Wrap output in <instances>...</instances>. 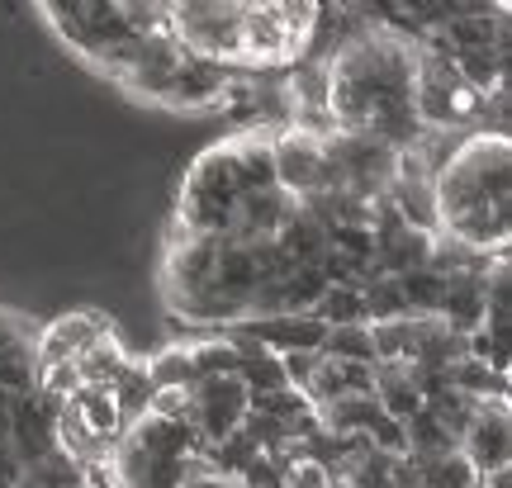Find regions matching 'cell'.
Wrapping results in <instances>:
<instances>
[{
    "mask_svg": "<svg viewBox=\"0 0 512 488\" xmlns=\"http://www.w3.org/2000/svg\"><path fill=\"white\" fill-rule=\"evenodd\" d=\"M418 38L361 19L328 53V119L337 133H370L394 152L418 143L413 119Z\"/></svg>",
    "mask_w": 512,
    "mask_h": 488,
    "instance_id": "cell-1",
    "label": "cell"
},
{
    "mask_svg": "<svg viewBox=\"0 0 512 488\" xmlns=\"http://www.w3.org/2000/svg\"><path fill=\"white\" fill-rule=\"evenodd\" d=\"M437 233L470 252L503 256L512 233V143L508 128H475L432 181Z\"/></svg>",
    "mask_w": 512,
    "mask_h": 488,
    "instance_id": "cell-2",
    "label": "cell"
},
{
    "mask_svg": "<svg viewBox=\"0 0 512 488\" xmlns=\"http://www.w3.org/2000/svg\"><path fill=\"white\" fill-rule=\"evenodd\" d=\"M238 199H242V181H238V162H233V143L209 147L200 162H190V171H185L176 223L185 233L228 237Z\"/></svg>",
    "mask_w": 512,
    "mask_h": 488,
    "instance_id": "cell-3",
    "label": "cell"
},
{
    "mask_svg": "<svg viewBox=\"0 0 512 488\" xmlns=\"http://www.w3.org/2000/svg\"><path fill=\"white\" fill-rule=\"evenodd\" d=\"M171 29L190 57L200 62H219V67H238V29H242V5H219V0H190V5H171Z\"/></svg>",
    "mask_w": 512,
    "mask_h": 488,
    "instance_id": "cell-4",
    "label": "cell"
},
{
    "mask_svg": "<svg viewBox=\"0 0 512 488\" xmlns=\"http://www.w3.org/2000/svg\"><path fill=\"white\" fill-rule=\"evenodd\" d=\"M247 413H252V394L238 375H209L190 389V432L200 446H214V441L242 432Z\"/></svg>",
    "mask_w": 512,
    "mask_h": 488,
    "instance_id": "cell-5",
    "label": "cell"
},
{
    "mask_svg": "<svg viewBox=\"0 0 512 488\" xmlns=\"http://www.w3.org/2000/svg\"><path fill=\"white\" fill-rule=\"evenodd\" d=\"M271 166H275V190H285L290 199H304L318 190L323 176V138L309 128H280L271 138Z\"/></svg>",
    "mask_w": 512,
    "mask_h": 488,
    "instance_id": "cell-6",
    "label": "cell"
},
{
    "mask_svg": "<svg viewBox=\"0 0 512 488\" xmlns=\"http://www.w3.org/2000/svg\"><path fill=\"white\" fill-rule=\"evenodd\" d=\"M508 398H484L475 408V422L460 436V455L470 460L475 474L508 470L512 465V427H508Z\"/></svg>",
    "mask_w": 512,
    "mask_h": 488,
    "instance_id": "cell-7",
    "label": "cell"
},
{
    "mask_svg": "<svg viewBox=\"0 0 512 488\" xmlns=\"http://www.w3.org/2000/svg\"><path fill=\"white\" fill-rule=\"evenodd\" d=\"M53 417H57V403H48L38 389L10 398V455L19 460V470H29L43 455L57 451Z\"/></svg>",
    "mask_w": 512,
    "mask_h": 488,
    "instance_id": "cell-8",
    "label": "cell"
},
{
    "mask_svg": "<svg viewBox=\"0 0 512 488\" xmlns=\"http://www.w3.org/2000/svg\"><path fill=\"white\" fill-rule=\"evenodd\" d=\"M110 332V318L100 313V308H81V313H57L53 323L43 327L34 337V365L38 370H48V365H67L76 361L95 337H105Z\"/></svg>",
    "mask_w": 512,
    "mask_h": 488,
    "instance_id": "cell-9",
    "label": "cell"
},
{
    "mask_svg": "<svg viewBox=\"0 0 512 488\" xmlns=\"http://www.w3.org/2000/svg\"><path fill=\"white\" fill-rule=\"evenodd\" d=\"M299 62V48H294L280 19H275V5H242V29H238V67H290Z\"/></svg>",
    "mask_w": 512,
    "mask_h": 488,
    "instance_id": "cell-10",
    "label": "cell"
},
{
    "mask_svg": "<svg viewBox=\"0 0 512 488\" xmlns=\"http://www.w3.org/2000/svg\"><path fill=\"white\" fill-rule=\"evenodd\" d=\"M294 204L299 199H290L285 190H247V195L238 199V209H233V228H228V237H238V242H275V233H280V223L294 214Z\"/></svg>",
    "mask_w": 512,
    "mask_h": 488,
    "instance_id": "cell-11",
    "label": "cell"
},
{
    "mask_svg": "<svg viewBox=\"0 0 512 488\" xmlns=\"http://www.w3.org/2000/svg\"><path fill=\"white\" fill-rule=\"evenodd\" d=\"M275 247H280V256H285L290 266H318V261L328 256V228H323L304 204H294V214L285 218L280 233H275Z\"/></svg>",
    "mask_w": 512,
    "mask_h": 488,
    "instance_id": "cell-12",
    "label": "cell"
},
{
    "mask_svg": "<svg viewBox=\"0 0 512 488\" xmlns=\"http://www.w3.org/2000/svg\"><path fill=\"white\" fill-rule=\"evenodd\" d=\"M76 413H81V422L91 427L95 441H105V446H119V436H124V422H119V408H114V394H110V384H81L72 398Z\"/></svg>",
    "mask_w": 512,
    "mask_h": 488,
    "instance_id": "cell-13",
    "label": "cell"
},
{
    "mask_svg": "<svg viewBox=\"0 0 512 488\" xmlns=\"http://www.w3.org/2000/svg\"><path fill=\"white\" fill-rule=\"evenodd\" d=\"M375 403H380V413L394 417V422H408L413 413L427 408V398L418 394L408 365H375Z\"/></svg>",
    "mask_w": 512,
    "mask_h": 488,
    "instance_id": "cell-14",
    "label": "cell"
},
{
    "mask_svg": "<svg viewBox=\"0 0 512 488\" xmlns=\"http://www.w3.org/2000/svg\"><path fill=\"white\" fill-rule=\"evenodd\" d=\"M147 370V384L162 394V389H195L200 384V370H195V346H181L171 342L162 351H152L143 361Z\"/></svg>",
    "mask_w": 512,
    "mask_h": 488,
    "instance_id": "cell-15",
    "label": "cell"
},
{
    "mask_svg": "<svg viewBox=\"0 0 512 488\" xmlns=\"http://www.w3.org/2000/svg\"><path fill=\"white\" fill-rule=\"evenodd\" d=\"M128 361H133V356L124 351V342L114 337V327H110L105 337H95V342L76 356V370H81V384H114L124 375Z\"/></svg>",
    "mask_w": 512,
    "mask_h": 488,
    "instance_id": "cell-16",
    "label": "cell"
},
{
    "mask_svg": "<svg viewBox=\"0 0 512 488\" xmlns=\"http://www.w3.org/2000/svg\"><path fill=\"white\" fill-rule=\"evenodd\" d=\"M110 394H114V408H119V422H124V432L133 427V422H143L147 408H152V384H147V370L143 361H128L124 365V375L110 384Z\"/></svg>",
    "mask_w": 512,
    "mask_h": 488,
    "instance_id": "cell-17",
    "label": "cell"
},
{
    "mask_svg": "<svg viewBox=\"0 0 512 488\" xmlns=\"http://www.w3.org/2000/svg\"><path fill=\"white\" fill-rule=\"evenodd\" d=\"M38 384V365H34V337L29 342H15L0 351V394L19 398V394H34Z\"/></svg>",
    "mask_w": 512,
    "mask_h": 488,
    "instance_id": "cell-18",
    "label": "cell"
},
{
    "mask_svg": "<svg viewBox=\"0 0 512 488\" xmlns=\"http://www.w3.org/2000/svg\"><path fill=\"white\" fill-rule=\"evenodd\" d=\"M313 318H318L323 327H356V323H370L361 290H347V285H328V290H323V299L313 304Z\"/></svg>",
    "mask_w": 512,
    "mask_h": 488,
    "instance_id": "cell-19",
    "label": "cell"
},
{
    "mask_svg": "<svg viewBox=\"0 0 512 488\" xmlns=\"http://www.w3.org/2000/svg\"><path fill=\"white\" fill-rule=\"evenodd\" d=\"M422 488H479V474L470 470L465 455H441V460H413Z\"/></svg>",
    "mask_w": 512,
    "mask_h": 488,
    "instance_id": "cell-20",
    "label": "cell"
},
{
    "mask_svg": "<svg viewBox=\"0 0 512 488\" xmlns=\"http://www.w3.org/2000/svg\"><path fill=\"white\" fill-rule=\"evenodd\" d=\"M399 290L413 318H437L441 299H446V280L432 271H413V275H399Z\"/></svg>",
    "mask_w": 512,
    "mask_h": 488,
    "instance_id": "cell-21",
    "label": "cell"
},
{
    "mask_svg": "<svg viewBox=\"0 0 512 488\" xmlns=\"http://www.w3.org/2000/svg\"><path fill=\"white\" fill-rule=\"evenodd\" d=\"M328 361H351V365H375V351H370V323H356V327H328L323 337V351Z\"/></svg>",
    "mask_w": 512,
    "mask_h": 488,
    "instance_id": "cell-22",
    "label": "cell"
},
{
    "mask_svg": "<svg viewBox=\"0 0 512 488\" xmlns=\"http://www.w3.org/2000/svg\"><path fill=\"white\" fill-rule=\"evenodd\" d=\"M242 365V351L228 337H214V342H200L195 346V370H200V380L209 375H238Z\"/></svg>",
    "mask_w": 512,
    "mask_h": 488,
    "instance_id": "cell-23",
    "label": "cell"
},
{
    "mask_svg": "<svg viewBox=\"0 0 512 488\" xmlns=\"http://www.w3.org/2000/svg\"><path fill=\"white\" fill-rule=\"evenodd\" d=\"M38 394L48 398V403H67V398L81 389V370H76V361L67 365H48V370H38Z\"/></svg>",
    "mask_w": 512,
    "mask_h": 488,
    "instance_id": "cell-24",
    "label": "cell"
},
{
    "mask_svg": "<svg viewBox=\"0 0 512 488\" xmlns=\"http://www.w3.org/2000/svg\"><path fill=\"white\" fill-rule=\"evenodd\" d=\"M313 370H318V351H285V356H280L285 389H294V394H304V389H309Z\"/></svg>",
    "mask_w": 512,
    "mask_h": 488,
    "instance_id": "cell-25",
    "label": "cell"
},
{
    "mask_svg": "<svg viewBox=\"0 0 512 488\" xmlns=\"http://www.w3.org/2000/svg\"><path fill=\"white\" fill-rule=\"evenodd\" d=\"M152 417H162V422H181L190 427V389H162V394H152Z\"/></svg>",
    "mask_w": 512,
    "mask_h": 488,
    "instance_id": "cell-26",
    "label": "cell"
},
{
    "mask_svg": "<svg viewBox=\"0 0 512 488\" xmlns=\"http://www.w3.org/2000/svg\"><path fill=\"white\" fill-rule=\"evenodd\" d=\"M285 488H332V474L318 460H290L285 465Z\"/></svg>",
    "mask_w": 512,
    "mask_h": 488,
    "instance_id": "cell-27",
    "label": "cell"
},
{
    "mask_svg": "<svg viewBox=\"0 0 512 488\" xmlns=\"http://www.w3.org/2000/svg\"><path fill=\"white\" fill-rule=\"evenodd\" d=\"M185 488H242L233 474H214L204 460H195V470H190V479H185Z\"/></svg>",
    "mask_w": 512,
    "mask_h": 488,
    "instance_id": "cell-28",
    "label": "cell"
},
{
    "mask_svg": "<svg viewBox=\"0 0 512 488\" xmlns=\"http://www.w3.org/2000/svg\"><path fill=\"white\" fill-rule=\"evenodd\" d=\"M15 342H29V332H24L10 313H0V351H5V346H15Z\"/></svg>",
    "mask_w": 512,
    "mask_h": 488,
    "instance_id": "cell-29",
    "label": "cell"
},
{
    "mask_svg": "<svg viewBox=\"0 0 512 488\" xmlns=\"http://www.w3.org/2000/svg\"><path fill=\"white\" fill-rule=\"evenodd\" d=\"M479 488H512V465H508V470H489V474H479Z\"/></svg>",
    "mask_w": 512,
    "mask_h": 488,
    "instance_id": "cell-30",
    "label": "cell"
},
{
    "mask_svg": "<svg viewBox=\"0 0 512 488\" xmlns=\"http://www.w3.org/2000/svg\"><path fill=\"white\" fill-rule=\"evenodd\" d=\"M15 488H34V484H29V479H19V484Z\"/></svg>",
    "mask_w": 512,
    "mask_h": 488,
    "instance_id": "cell-31",
    "label": "cell"
}]
</instances>
